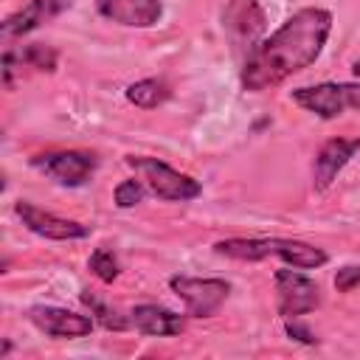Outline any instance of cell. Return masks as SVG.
<instances>
[{"mask_svg": "<svg viewBox=\"0 0 360 360\" xmlns=\"http://www.w3.org/2000/svg\"><path fill=\"white\" fill-rule=\"evenodd\" d=\"M335 17L329 8L307 6L290 14L270 37H264L242 62L239 82L248 93L273 90L290 76L307 70L323 53Z\"/></svg>", "mask_w": 360, "mask_h": 360, "instance_id": "obj_1", "label": "cell"}, {"mask_svg": "<svg viewBox=\"0 0 360 360\" xmlns=\"http://www.w3.org/2000/svg\"><path fill=\"white\" fill-rule=\"evenodd\" d=\"M214 253L236 262H262V259H281L298 270H318L329 262V253L318 245L304 239H281V236H231L214 242Z\"/></svg>", "mask_w": 360, "mask_h": 360, "instance_id": "obj_2", "label": "cell"}, {"mask_svg": "<svg viewBox=\"0 0 360 360\" xmlns=\"http://www.w3.org/2000/svg\"><path fill=\"white\" fill-rule=\"evenodd\" d=\"M127 166L143 180V186L163 202H191L202 194L200 180H194L191 174L177 172L174 166H169L160 158L152 155H127L124 158Z\"/></svg>", "mask_w": 360, "mask_h": 360, "instance_id": "obj_3", "label": "cell"}, {"mask_svg": "<svg viewBox=\"0 0 360 360\" xmlns=\"http://www.w3.org/2000/svg\"><path fill=\"white\" fill-rule=\"evenodd\" d=\"M290 98L323 118V121H335L340 115H346L349 110H360V84L354 82H321V84H307V87H295L290 93Z\"/></svg>", "mask_w": 360, "mask_h": 360, "instance_id": "obj_4", "label": "cell"}, {"mask_svg": "<svg viewBox=\"0 0 360 360\" xmlns=\"http://www.w3.org/2000/svg\"><path fill=\"white\" fill-rule=\"evenodd\" d=\"M31 166L65 188H79L90 183L93 174L98 172V155L87 149H51L34 155Z\"/></svg>", "mask_w": 360, "mask_h": 360, "instance_id": "obj_5", "label": "cell"}, {"mask_svg": "<svg viewBox=\"0 0 360 360\" xmlns=\"http://www.w3.org/2000/svg\"><path fill=\"white\" fill-rule=\"evenodd\" d=\"M169 290L183 301L188 318H211L231 295L225 278H200V276H169Z\"/></svg>", "mask_w": 360, "mask_h": 360, "instance_id": "obj_6", "label": "cell"}, {"mask_svg": "<svg viewBox=\"0 0 360 360\" xmlns=\"http://www.w3.org/2000/svg\"><path fill=\"white\" fill-rule=\"evenodd\" d=\"M222 28L231 39V48L248 56L264 39L267 14L259 0H228L222 8Z\"/></svg>", "mask_w": 360, "mask_h": 360, "instance_id": "obj_7", "label": "cell"}, {"mask_svg": "<svg viewBox=\"0 0 360 360\" xmlns=\"http://www.w3.org/2000/svg\"><path fill=\"white\" fill-rule=\"evenodd\" d=\"M273 284H276V309L284 321H292L321 307V287L309 276H304L298 267L287 264L276 270Z\"/></svg>", "mask_w": 360, "mask_h": 360, "instance_id": "obj_8", "label": "cell"}, {"mask_svg": "<svg viewBox=\"0 0 360 360\" xmlns=\"http://www.w3.org/2000/svg\"><path fill=\"white\" fill-rule=\"evenodd\" d=\"M14 214L17 219L37 236L51 239V242H76V239H87L90 236V225L68 219V217H56L28 200H17L14 202Z\"/></svg>", "mask_w": 360, "mask_h": 360, "instance_id": "obj_9", "label": "cell"}, {"mask_svg": "<svg viewBox=\"0 0 360 360\" xmlns=\"http://www.w3.org/2000/svg\"><path fill=\"white\" fill-rule=\"evenodd\" d=\"M59 65V53L45 42L28 45H6L3 51V84L11 90L22 73H53Z\"/></svg>", "mask_w": 360, "mask_h": 360, "instance_id": "obj_10", "label": "cell"}, {"mask_svg": "<svg viewBox=\"0 0 360 360\" xmlns=\"http://www.w3.org/2000/svg\"><path fill=\"white\" fill-rule=\"evenodd\" d=\"M28 321L45 332L48 338H87L96 326V321L90 315H82V312H73V309H65V307H51V304H37L28 309Z\"/></svg>", "mask_w": 360, "mask_h": 360, "instance_id": "obj_11", "label": "cell"}, {"mask_svg": "<svg viewBox=\"0 0 360 360\" xmlns=\"http://www.w3.org/2000/svg\"><path fill=\"white\" fill-rule=\"evenodd\" d=\"M360 152V138H329L321 143V149L315 152V160H312V186L315 191H326L335 177L349 166V160Z\"/></svg>", "mask_w": 360, "mask_h": 360, "instance_id": "obj_12", "label": "cell"}, {"mask_svg": "<svg viewBox=\"0 0 360 360\" xmlns=\"http://www.w3.org/2000/svg\"><path fill=\"white\" fill-rule=\"evenodd\" d=\"M96 11L124 28H155L163 20V0H96Z\"/></svg>", "mask_w": 360, "mask_h": 360, "instance_id": "obj_13", "label": "cell"}, {"mask_svg": "<svg viewBox=\"0 0 360 360\" xmlns=\"http://www.w3.org/2000/svg\"><path fill=\"white\" fill-rule=\"evenodd\" d=\"M70 6H73V0H28L25 6H20L14 14H8L0 22V34H3L6 42L17 39V37H25V34L37 31L39 25L51 22L53 17H59Z\"/></svg>", "mask_w": 360, "mask_h": 360, "instance_id": "obj_14", "label": "cell"}, {"mask_svg": "<svg viewBox=\"0 0 360 360\" xmlns=\"http://www.w3.org/2000/svg\"><path fill=\"white\" fill-rule=\"evenodd\" d=\"M186 318L180 312H172L158 304H138L129 309V326H135L141 335L149 338H174L186 329Z\"/></svg>", "mask_w": 360, "mask_h": 360, "instance_id": "obj_15", "label": "cell"}, {"mask_svg": "<svg viewBox=\"0 0 360 360\" xmlns=\"http://www.w3.org/2000/svg\"><path fill=\"white\" fill-rule=\"evenodd\" d=\"M124 96H127L129 104H135L141 110H155V107H160L172 98V84L166 79L149 76V79H138V82L127 84Z\"/></svg>", "mask_w": 360, "mask_h": 360, "instance_id": "obj_16", "label": "cell"}, {"mask_svg": "<svg viewBox=\"0 0 360 360\" xmlns=\"http://www.w3.org/2000/svg\"><path fill=\"white\" fill-rule=\"evenodd\" d=\"M82 301L90 307V315H96L93 321H98L104 329H115V332H121V329H127V326H129V318L118 315V309L107 307V304H104L101 298H96L90 290H84V292H82Z\"/></svg>", "mask_w": 360, "mask_h": 360, "instance_id": "obj_17", "label": "cell"}, {"mask_svg": "<svg viewBox=\"0 0 360 360\" xmlns=\"http://www.w3.org/2000/svg\"><path fill=\"white\" fill-rule=\"evenodd\" d=\"M87 267H90V273H93L98 281H104V284H112V281L121 276V264H118V259H115V253H112L110 248H96V250L90 253V259H87Z\"/></svg>", "mask_w": 360, "mask_h": 360, "instance_id": "obj_18", "label": "cell"}, {"mask_svg": "<svg viewBox=\"0 0 360 360\" xmlns=\"http://www.w3.org/2000/svg\"><path fill=\"white\" fill-rule=\"evenodd\" d=\"M143 197H146V186H143V180L138 174L121 180L115 186V191H112V200H115L118 208H135L138 202H143Z\"/></svg>", "mask_w": 360, "mask_h": 360, "instance_id": "obj_19", "label": "cell"}, {"mask_svg": "<svg viewBox=\"0 0 360 360\" xmlns=\"http://www.w3.org/2000/svg\"><path fill=\"white\" fill-rule=\"evenodd\" d=\"M360 284V264H346L335 273V290L338 292H349Z\"/></svg>", "mask_w": 360, "mask_h": 360, "instance_id": "obj_20", "label": "cell"}, {"mask_svg": "<svg viewBox=\"0 0 360 360\" xmlns=\"http://www.w3.org/2000/svg\"><path fill=\"white\" fill-rule=\"evenodd\" d=\"M284 332H287L290 338H295V340H301V343H307V346H312V343L318 340V338H315V335H312V332H309L307 326H301V323H295V318H292V323L287 321V326H284Z\"/></svg>", "mask_w": 360, "mask_h": 360, "instance_id": "obj_21", "label": "cell"}, {"mask_svg": "<svg viewBox=\"0 0 360 360\" xmlns=\"http://www.w3.org/2000/svg\"><path fill=\"white\" fill-rule=\"evenodd\" d=\"M352 73L360 79V59H354V62H352Z\"/></svg>", "mask_w": 360, "mask_h": 360, "instance_id": "obj_22", "label": "cell"}]
</instances>
